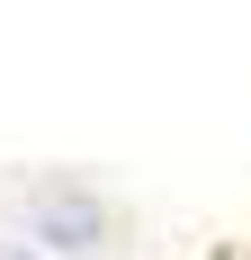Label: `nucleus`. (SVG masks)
<instances>
[{
    "instance_id": "nucleus-1",
    "label": "nucleus",
    "mask_w": 251,
    "mask_h": 260,
    "mask_svg": "<svg viewBox=\"0 0 251 260\" xmlns=\"http://www.w3.org/2000/svg\"><path fill=\"white\" fill-rule=\"evenodd\" d=\"M45 234H63V242L81 251V242L99 234V207H90V198H54V207H45Z\"/></svg>"
}]
</instances>
